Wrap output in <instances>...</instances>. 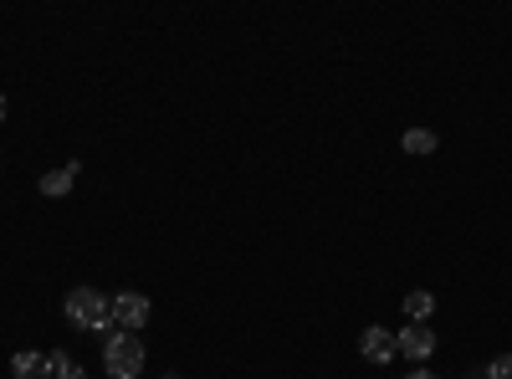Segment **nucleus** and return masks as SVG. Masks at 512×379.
Returning <instances> with one entry per match:
<instances>
[{
	"mask_svg": "<svg viewBox=\"0 0 512 379\" xmlns=\"http://www.w3.org/2000/svg\"><path fill=\"white\" fill-rule=\"evenodd\" d=\"M62 313H67V323L72 328H82V333H118L113 328V298H103L98 287H72L67 292V303H62Z\"/></svg>",
	"mask_w": 512,
	"mask_h": 379,
	"instance_id": "f257e3e1",
	"label": "nucleus"
},
{
	"mask_svg": "<svg viewBox=\"0 0 512 379\" xmlns=\"http://www.w3.org/2000/svg\"><path fill=\"white\" fill-rule=\"evenodd\" d=\"M103 369L113 379H139V369H144L139 333H108V339H103Z\"/></svg>",
	"mask_w": 512,
	"mask_h": 379,
	"instance_id": "f03ea898",
	"label": "nucleus"
},
{
	"mask_svg": "<svg viewBox=\"0 0 512 379\" xmlns=\"http://www.w3.org/2000/svg\"><path fill=\"white\" fill-rule=\"evenodd\" d=\"M144 323H149V298H144V292H134V287L118 292V298H113V328L118 333H139Z\"/></svg>",
	"mask_w": 512,
	"mask_h": 379,
	"instance_id": "7ed1b4c3",
	"label": "nucleus"
},
{
	"mask_svg": "<svg viewBox=\"0 0 512 379\" xmlns=\"http://www.w3.org/2000/svg\"><path fill=\"white\" fill-rule=\"evenodd\" d=\"M395 349H400V354H405V359L420 369L425 359L436 354V328H425V323H410V328H400V333H395Z\"/></svg>",
	"mask_w": 512,
	"mask_h": 379,
	"instance_id": "20e7f679",
	"label": "nucleus"
},
{
	"mask_svg": "<svg viewBox=\"0 0 512 379\" xmlns=\"http://www.w3.org/2000/svg\"><path fill=\"white\" fill-rule=\"evenodd\" d=\"M359 354H364L369 364H390V359L400 354V349H395V333H390V328H364Z\"/></svg>",
	"mask_w": 512,
	"mask_h": 379,
	"instance_id": "39448f33",
	"label": "nucleus"
},
{
	"mask_svg": "<svg viewBox=\"0 0 512 379\" xmlns=\"http://www.w3.org/2000/svg\"><path fill=\"white\" fill-rule=\"evenodd\" d=\"M77 170H82V164H77V159H67L62 170H52V175H41V195H52V200H57V195H67V190L77 185Z\"/></svg>",
	"mask_w": 512,
	"mask_h": 379,
	"instance_id": "423d86ee",
	"label": "nucleus"
},
{
	"mask_svg": "<svg viewBox=\"0 0 512 379\" xmlns=\"http://www.w3.org/2000/svg\"><path fill=\"white\" fill-rule=\"evenodd\" d=\"M431 313H436V298H431L425 287L405 292V318H410V323H431Z\"/></svg>",
	"mask_w": 512,
	"mask_h": 379,
	"instance_id": "0eeeda50",
	"label": "nucleus"
},
{
	"mask_svg": "<svg viewBox=\"0 0 512 379\" xmlns=\"http://www.w3.org/2000/svg\"><path fill=\"white\" fill-rule=\"evenodd\" d=\"M41 374H47V354L21 349V354L11 359V379H41Z\"/></svg>",
	"mask_w": 512,
	"mask_h": 379,
	"instance_id": "6e6552de",
	"label": "nucleus"
},
{
	"mask_svg": "<svg viewBox=\"0 0 512 379\" xmlns=\"http://www.w3.org/2000/svg\"><path fill=\"white\" fill-rule=\"evenodd\" d=\"M47 374H57V379H88V374H82V364L67 349H52L47 354Z\"/></svg>",
	"mask_w": 512,
	"mask_h": 379,
	"instance_id": "1a4fd4ad",
	"label": "nucleus"
},
{
	"mask_svg": "<svg viewBox=\"0 0 512 379\" xmlns=\"http://www.w3.org/2000/svg\"><path fill=\"white\" fill-rule=\"evenodd\" d=\"M405 154H415V159L436 154V129H405Z\"/></svg>",
	"mask_w": 512,
	"mask_h": 379,
	"instance_id": "9d476101",
	"label": "nucleus"
},
{
	"mask_svg": "<svg viewBox=\"0 0 512 379\" xmlns=\"http://www.w3.org/2000/svg\"><path fill=\"white\" fill-rule=\"evenodd\" d=\"M487 379H512V354H497V359L487 364Z\"/></svg>",
	"mask_w": 512,
	"mask_h": 379,
	"instance_id": "9b49d317",
	"label": "nucleus"
},
{
	"mask_svg": "<svg viewBox=\"0 0 512 379\" xmlns=\"http://www.w3.org/2000/svg\"><path fill=\"white\" fill-rule=\"evenodd\" d=\"M405 379H436V374H431V369H410Z\"/></svg>",
	"mask_w": 512,
	"mask_h": 379,
	"instance_id": "f8f14e48",
	"label": "nucleus"
},
{
	"mask_svg": "<svg viewBox=\"0 0 512 379\" xmlns=\"http://www.w3.org/2000/svg\"><path fill=\"white\" fill-rule=\"evenodd\" d=\"M0 123H6V93H0Z\"/></svg>",
	"mask_w": 512,
	"mask_h": 379,
	"instance_id": "ddd939ff",
	"label": "nucleus"
}]
</instances>
